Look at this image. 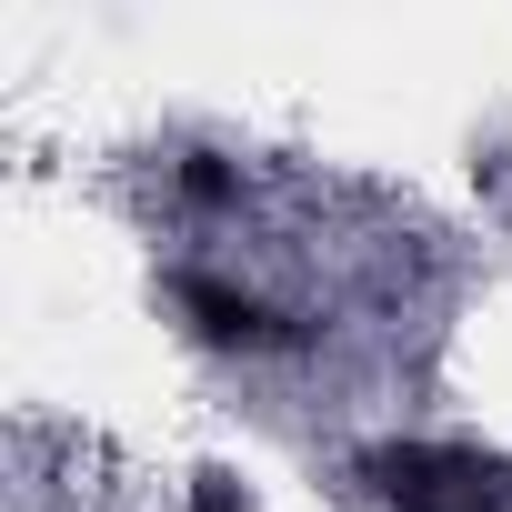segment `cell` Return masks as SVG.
<instances>
[{
  "instance_id": "1",
  "label": "cell",
  "mask_w": 512,
  "mask_h": 512,
  "mask_svg": "<svg viewBox=\"0 0 512 512\" xmlns=\"http://www.w3.org/2000/svg\"><path fill=\"white\" fill-rule=\"evenodd\" d=\"M362 482L392 512H512V462L462 442H382L362 452Z\"/></svg>"
},
{
  "instance_id": "2",
  "label": "cell",
  "mask_w": 512,
  "mask_h": 512,
  "mask_svg": "<svg viewBox=\"0 0 512 512\" xmlns=\"http://www.w3.org/2000/svg\"><path fill=\"white\" fill-rule=\"evenodd\" d=\"M171 302L191 312V332H201L211 352H292V342H302V322L262 312L251 292H221V282H201V272H181V282H171Z\"/></svg>"
},
{
  "instance_id": "3",
  "label": "cell",
  "mask_w": 512,
  "mask_h": 512,
  "mask_svg": "<svg viewBox=\"0 0 512 512\" xmlns=\"http://www.w3.org/2000/svg\"><path fill=\"white\" fill-rule=\"evenodd\" d=\"M181 201L221 211V201H231V161H221V151H191V161H181Z\"/></svg>"
},
{
  "instance_id": "4",
  "label": "cell",
  "mask_w": 512,
  "mask_h": 512,
  "mask_svg": "<svg viewBox=\"0 0 512 512\" xmlns=\"http://www.w3.org/2000/svg\"><path fill=\"white\" fill-rule=\"evenodd\" d=\"M191 512H251V502H241V482H231V472H201V492H191Z\"/></svg>"
}]
</instances>
